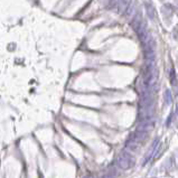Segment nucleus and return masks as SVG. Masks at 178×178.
<instances>
[{"label":"nucleus","instance_id":"f257e3e1","mask_svg":"<svg viewBox=\"0 0 178 178\" xmlns=\"http://www.w3.org/2000/svg\"><path fill=\"white\" fill-rule=\"evenodd\" d=\"M118 165L122 169H129L134 165V158L131 157L129 154H127V152L126 154H121L119 159H118Z\"/></svg>","mask_w":178,"mask_h":178},{"label":"nucleus","instance_id":"f03ea898","mask_svg":"<svg viewBox=\"0 0 178 178\" xmlns=\"http://www.w3.org/2000/svg\"><path fill=\"white\" fill-rule=\"evenodd\" d=\"M165 99H166V103L167 104H170L171 103V94H170V91H166L165 92Z\"/></svg>","mask_w":178,"mask_h":178},{"label":"nucleus","instance_id":"7ed1b4c3","mask_svg":"<svg viewBox=\"0 0 178 178\" xmlns=\"http://www.w3.org/2000/svg\"><path fill=\"white\" fill-rule=\"evenodd\" d=\"M177 113H178V110H177Z\"/></svg>","mask_w":178,"mask_h":178}]
</instances>
